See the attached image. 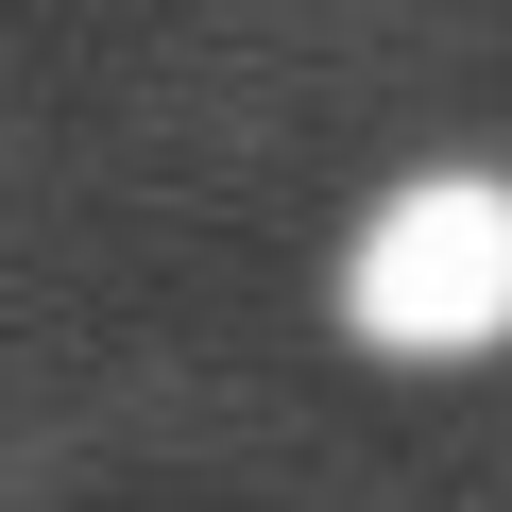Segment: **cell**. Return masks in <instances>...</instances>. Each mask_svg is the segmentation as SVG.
Masks as SVG:
<instances>
[{"instance_id":"cell-1","label":"cell","mask_w":512,"mask_h":512,"mask_svg":"<svg viewBox=\"0 0 512 512\" xmlns=\"http://www.w3.org/2000/svg\"><path fill=\"white\" fill-rule=\"evenodd\" d=\"M342 342L359 359H495L512 342V171H410L342 239Z\"/></svg>"}]
</instances>
